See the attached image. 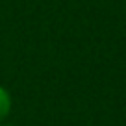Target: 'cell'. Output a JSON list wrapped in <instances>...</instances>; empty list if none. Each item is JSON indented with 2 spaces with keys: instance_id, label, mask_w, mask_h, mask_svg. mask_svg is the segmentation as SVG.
<instances>
[{
  "instance_id": "cell-1",
  "label": "cell",
  "mask_w": 126,
  "mask_h": 126,
  "mask_svg": "<svg viewBox=\"0 0 126 126\" xmlns=\"http://www.w3.org/2000/svg\"><path fill=\"white\" fill-rule=\"evenodd\" d=\"M9 108H11V98H9L8 91L0 87V121L6 119V115L9 113Z\"/></svg>"
}]
</instances>
